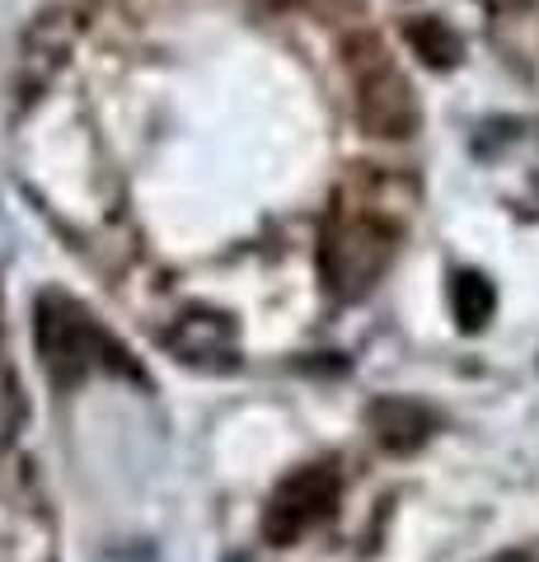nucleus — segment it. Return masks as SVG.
Wrapping results in <instances>:
<instances>
[{"instance_id":"obj_4","label":"nucleus","mask_w":539,"mask_h":562,"mask_svg":"<svg viewBox=\"0 0 539 562\" xmlns=\"http://www.w3.org/2000/svg\"><path fill=\"white\" fill-rule=\"evenodd\" d=\"M328 506H334V473H328L324 464L295 473V479L277 492V502L268 512V535L277 543H291L305 525H315Z\"/></svg>"},{"instance_id":"obj_6","label":"nucleus","mask_w":539,"mask_h":562,"mask_svg":"<svg viewBox=\"0 0 539 562\" xmlns=\"http://www.w3.org/2000/svg\"><path fill=\"white\" fill-rule=\"evenodd\" d=\"M427 427H431V417L417 408V403L390 398V403H380V408H375V431H380V441L394 446V450L417 446V441L427 436Z\"/></svg>"},{"instance_id":"obj_5","label":"nucleus","mask_w":539,"mask_h":562,"mask_svg":"<svg viewBox=\"0 0 539 562\" xmlns=\"http://www.w3.org/2000/svg\"><path fill=\"white\" fill-rule=\"evenodd\" d=\"M169 342L183 361L216 366V361L235 357V324L225 319V314H188V319H179V328L169 333Z\"/></svg>"},{"instance_id":"obj_1","label":"nucleus","mask_w":539,"mask_h":562,"mask_svg":"<svg viewBox=\"0 0 539 562\" xmlns=\"http://www.w3.org/2000/svg\"><path fill=\"white\" fill-rule=\"evenodd\" d=\"M33 333H38V357L47 366V375L57 380L61 390L66 384H80L90 371H103V366L136 375L132 366L123 361L127 351L117 347L76 301H66V295H43Z\"/></svg>"},{"instance_id":"obj_10","label":"nucleus","mask_w":539,"mask_h":562,"mask_svg":"<svg viewBox=\"0 0 539 562\" xmlns=\"http://www.w3.org/2000/svg\"><path fill=\"white\" fill-rule=\"evenodd\" d=\"M493 562H526V558H520V553H502V558H493Z\"/></svg>"},{"instance_id":"obj_7","label":"nucleus","mask_w":539,"mask_h":562,"mask_svg":"<svg viewBox=\"0 0 539 562\" xmlns=\"http://www.w3.org/2000/svg\"><path fill=\"white\" fill-rule=\"evenodd\" d=\"M450 305H456V319L464 333H479L493 319V286L479 272H460L450 281Z\"/></svg>"},{"instance_id":"obj_9","label":"nucleus","mask_w":539,"mask_h":562,"mask_svg":"<svg viewBox=\"0 0 539 562\" xmlns=\"http://www.w3.org/2000/svg\"><path fill=\"white\" fill-rule=\"evenodd\" d=\"M14 413H20V398H14V380H10L5 351H0V446H5L14 431Z\"/></svg>"},{"instance_id":"obj_2","label":"nucleus","mask_w":539,"mask_h":562,"mask_svg":"<svg viewBox=\"0 0 539 562\" xmlns=\"http://www.w3.org/2000/svg\"><path fill=\"white\" fill-rule=\"evenodd\" d=\"M352 85H357V113L375 136H413L417 103L404 80V70L390 61V52L375 38L352 43Z\"/></svg>"},{"instance_id":"obj_8","label":"nucleus","mask_w":539,"mask_h":562,"mask_svg":"<svg viewBox=\"0 0 539 562\" xmlns=\"http://www.w3.org/2000/svg\"><path fill=\"white\" fill-rule=\"evenodd\" d=\"M408 38L417 43V47H423V57L431 61V66H450V61H456V38H450V33L441 29V24H431V20H423V24H413L408 29Z\"/></svg>"},{"instance_id":"obj_3","label":"nucleus","mask_w":539,"mask_h":562,"mask_svg":"<svg viewBox=\"0 0 539 562\" xmlns=\"http://www.w3.org/2000/svg\"><path fill=\"white\" fill-rule=\"evenodd\" d=\"M394 254V231H385L375 216H347L324 239V277L338 295H361L375 286Z\"/></svg>"}]
</instances>
